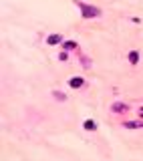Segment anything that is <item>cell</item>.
Instances as JSON below:
<instances>
[{"label": "cell", "instance_id": "8", "mask_svg": "<svg viewBox=\"0 0 143 161\" xmlns=\"http://www.w3.org/2000/svg\"><path fill=\"white\" fill-rule=\"evenodd\" d=\"M125 127H129V129H137V127H143V123H137V121H127V123H125Z\"/></svg>", "mask_w": 143, "mask_h": 161}, {"label": "cell", "instance_id": "9", "mask_svg": "<svg viewBox=\"0 0 143 161\" xmlns=\"http://www.w3.org/2000/svg\"><path fill=\"white\" fill-rule=\"evenodd\" d=\"M53 95H54V99H58V101H67V95H65V93H58V91H54Z\"/></svg>", "mask_w": 143, "mask_h": 161}, {"label": "cell", "instance_id": "7", "mask_svg": "<svg viewBox=\"0 0 143 161\" xmlns=\"http://www.w3.org/2000/svg\"><path fill=\"white\" fill-rule=\"evenodd\" d=\"M83 127H85L87 131H95L97 129V123L95 121H85V125H83Z\"/></svg>", "mask_w": 143, "mask_h": 161}, {"label": "cell", "instance_id": "6", "mask_svg": "<svg viewBox=\"0 0 143 161\" xmlns=\"http://www.w3.org/2000/svg\"><path fill=\"white\" fill-rule=\"evenodd\" d=\"M62 48H65V50H75V48H77V42H73V40H67L65 44H62Z\"/></svg>", "mask_w": 143, "mask_h": 161}, {"label": "cell", "instance_id": "1", "mask_svg": "<svg viewBox=\"0 0 143 161\" xmlns=\"http://www.w3.org/2000/svg\"><path fill=\"white\" fill-rule=\"evenodd\" d=\"M75 4L81 8L83 18H97V16H101V8L91 6V4H85V2H81V0H75Z\"/></svg>", "mask_w": 143, "mask_h": 161}, {"label": "cell", "instance_id": "3", "mask_svg": "<svg viewBox=\"0 0 143 161\" xmlns=\"http://www.w3.org/2000/svg\"><path fill=\"white\" fill-rule=\"evenodd\" d=\"M48 44H58V42H62V36L61 34H50L48 39H47Z\"/></svg>", "mask_w": 143, "mask_h": 161}, {"label": "cell", "instance_id": "10", "mask_svg": "<svg viewBox=\"0 0 143 161\" xmlns=\"http://www.w3.org/2000/svg\"><path fill=\"white\" fill-rule=\"evenodd\" d=\"M139 115H141V117H143V107H141V111H139Z\"/></svg>", "mask_w": 143, "mask_h": 161}, {"label": "cell", "instance_id": "5", "mask_svg": "<svg viewBox=\"0 0 143 161\" xmlns=\"http://www.w3.org/2000/svg\"><path fill=\"white\" fill-rule=\"evenodd\" d=\"M111 109H113V113H121V111H127V105L125 103H115Z\"/></svg>", "mask_w": 143, "mask_h": 161}, {"label": "cell", "instance_id": "2", "mask_svg": "<svg viewBox=\"0 0 143 161\" xmlns=\"http://www.w3.org/2000/svg\"><path fill=\"white\" fill-rule=\"evenodd\" d=\"M83 83H85V79H83V77H73V79H69V85H71L73 89L83 87Z\"/></svg>", "mask_w": 143, "mask_h": 161}, {"label": "cell", "instance_id": "4", "mask_svg": "<svg viewBox=\"0 0 143 161\" xmlns=\"http://www.w3.org/2000/svg\"><path fill=\"white\" fill-rule=\"evenodd\" d=\"M129 62H131V65H137V62H139V53H137V50H131V53H129Z\"/></svg>", "mask_w": 143, "mask_h": 161}]
</instances>
